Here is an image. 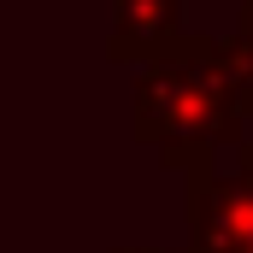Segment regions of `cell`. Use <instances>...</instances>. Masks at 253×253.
<instances>
[{
  "mask_svg": "<svg viewBox=\"0 0 253 253\" xmlns=\"http://www.w3.org/2000/svg\"><path fill=\"white\" fill-rule=\"evenodd\" d=\"M183 36V0H112L106 53L124 65H147Z\"/></svg>",
  "mask_w": 253,
  "mask_h": 253,
  "instance_id": "3957f363",
  "label": "cell"
},
{
  "mask_svg": "<svg viewBox=\"0 0 253 253\" xmlns=\"http://www.w3.org/2000/svg\"><path fill=\"white\" fill-rule=\"evenodd\" d=\"M189 236L194 253H253V171H218L194 165L189 171Z\"/></svg>",
  "mask_w": 253,
  "mask_h": 253,
  "instance_id": "7a4b0ae2",
  "label": "cell"
},
{
  "mask_svg": "<svg viewBox=\"0 0 253 253\" xmlns=\"http://www.w3.org/2000/svg\"><path fill=\"white\" fill-rule=\"evenodd\" d=\"M236 36H253V0H242V18H236Z\"/></svg>",
  "mask_w": 253,
  "mask_h": 253,
  "instance_id": "277c9868",
  "label": "cell"
},
{
  "mask_svg": "<svg viewBox=\"0 0 253 253\" xmlns=\"http://www.w3.org/2000/svg\"><path fill=\"white\" fill-rule=\"evenodd\" d=\"M253 118V65L236 36L183 30L165 53L135 65L129 129L135 141L159 147V165L194 171L212 153L242 147V124Z\"/></svg>",
  "mask_w": 253,
  "mask_h": 253,
  "instance_id": "6da1fadb",
  "label": "cell"
},
{
  "mask_svg": "<svg viewBox=\"0 0 253 253\" xmlns=\"http://www.w3.org/2000/svg\"><path fill=\"white\" fill-rule=\"evenodd\" d=\"M118 253H165V248H118ZM194 253V248H189Z\"/></svg>",
  "mask_w": 253,
  "mask_h": 253,
  "instance_id": "8992f818",
  "label": "cell"
},
{
  "mask_svg": "<svg viewBox=\"0 0 253 253\" xmlns=\"http://www.w3.org/2000/svg\"><path fill=\"white\" fill-rule=\"evenodd\" d=\"M236 165H248V171H253V135L242 141V147H236Z\"/></svg>",
  "mask_w": 253,
  "mask_h": 253,
  "instance_id": "5b68a950",
  "label": "cell"
}]
</instances>
